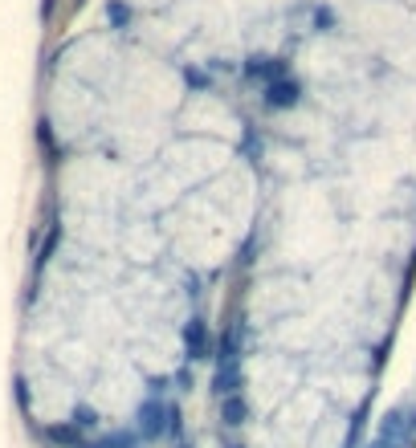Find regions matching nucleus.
<instances>
[{
  "instance_id": "obj_1",
  "label": "nucleus",
  "mask_w": 416,
  "mask_h": 448,
  "mask_svg": "<svg viewBox=\"0 0 416 448\" xmlns=\"http://www.w3.org/2000/svg\"><path fill=\"white\" fill-rule=\"evenodd\" d=\"M298 102H302V86H298L294 74H286V78L266 86V106H274V110H290V106H298Z\"/></svg>"
},
{
  "instance_id": "obj_2",
  "label": "nucleus",
  "mask_w": 416,
  "mask_h": 448,
  "mask_svg": "<svg viewBox=\"0 0 416 448\" xmlns=\"http://www.w3.org/2000/svg\"><path fill=\"white\" fill-rule=\"evenodd\" d=\"M245 78H249V82H257V78H262V82H278V78H286V62L282 57H266V53H262V57H257V53H253L249 62H245Z\"/></svg>"
}]
</instances>
